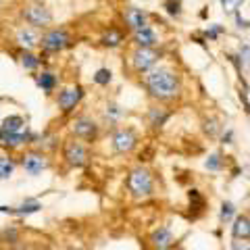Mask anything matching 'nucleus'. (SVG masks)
<instances>
[{"instance_id": "obj_1", "label": "nucleus", "mask_w": 250, "mask_h": 250, "mask_svg": "<svg viewBox=\"0 0 250 250\" xmlns=\"http://www.w3.org/2000/svg\"><path fill=\"white\" fill-rule=\"evenodd\" d=\"M148 88L154 94L156 98H175L177 96V80L171 71L165 69H159V71H152L148 75Z\"/></svg>"}, {"instance_id": "obj_2", "label": "nucleus", "mask_w": 250, "mask_h": 250, "mask_svg": "<svg viewBox=\"0 0 250 250\" xmlns=\"http://www.w3.org/2000/svg\"><path fill=\"white\" fill-rule=\"evenodd\" d=\"M127 188L136 198H144L152 194V177L146 169H134L127 177Z\"/></svg>"}, {"instance_id": "obj_3", "label": "nucleus", "mask_w": 250, "mask_h": 250, "mask_svg": "<svg viewBox=\"0 0 250 250\" xmlns=\"http://www.w3.org/2000/svg\"><path fill=\"white\" fill-rule=\"evenodd\" d=\"M19 167L25 171L27 175L36 177V175H40L42 171L48 169V159H46V154L42 150H25L19 159Z\"/></svg>"}, {"instance_id": "obj_4", "label": "nucleus", "mask_w": 250, "mask_h": 250, "mask_svg": "<svg viewBox=\"0 0 250 250\" xmlns=\"http://www.w3.org/2000/svg\"><path fill=\"white\" fill-rule=\"evenodd\" d=\"M62 159L67 161L69 167L80 169L88 163V148H85L82 142H75V140H69L62 146Z\"/></svg>"}, {"instance_id": "obj_5", "label": "nucleus", "mask_w": 250, "mask_h": 250, "mask_svg": "<svg viewBox=\"0 0 250 250\" xmlns=\"http://www.w3.org/2000/svg\"><path fill=\"white\" fill-rule=\"evenodd\" d=\"M23 19H25L29 25L36 29V27L48 25V23L52 21V15L42 2H31V4H27L25 9H23Z\"/></svg>"}, {"instance_id": "obj_6", "label": "nucleus", "mask_w": 250, "mask_h": 250, "mask_svg": "<svg viewBox=\"0 0 250 250\" xmlns=\"http://www.w3.org/2000/svg\"><path fill=\"white\" fill-rule=\"evenodd\" d=\"M42 48L46 52H59L65 46H69V34L65 29H50L48 34L42 38Z\"/></svg>"}, {"instance_id": "obj_7", "label": "nucleus", "mask_w": 250, "mask_h": 250, "mask_svg": "<svg viewBox=\"0 0 250 250\" xmlns=\"http://www.w3.org/2000/svg\"><path fill=\"white\" fill-rule=\"evenodd\" d=\"M82 96H83V92H82L80 85H75V88H65V90H61L57 104L62 113H71L75 108V104L82 100Z\"/></svg>"}, {"instance_id": "obj_8", "label": "nucleus", "mask_w": 250, "mask_h": 250, "mask_svg": "<svg viewBox=\"0 0 250 250\" xmlns=\"http://www.w3.org/2000/svg\"><path fill=\"white\" fill-rule=\"evenodd\" d=\"M34 142V136H29L27 131L23 134V131H19V134H2L0 131V148H4V150H19V148H23L25 144Z\"/></svg>"}, {"instance_id": "obj_9", "label": "nucleus", "mask_w": 250, "mask_h": 250, "mask_svg": "<svg viewBox=\"0 0 250 250\" xmlns=\"http://www.w3.org/2000/svg\"><path fill=\"white\" fill-rule=\"evenodd\" d=\"M96 131H98V127L90 117H80V119H75V123H73V134L82 140H94L96 138Z\"/></svg>"}, {"instance_id": "obj_10", "label": "nucleus", "mask_w": 250, "mask_h": 250, "mask_svg": "<svg viewBox=\"0 0 250 250\" xmlns=\"http://www.w3.org/2000/svg\"><path fill=\"white\" fill-rule=\"evenodd\" d=\"M17 244H21V229L15 223L4 225V228L0 229V246L9 250V248L17 246Z\"/></svg>"}, {"instance_id": "obj_11", "label": "nucleus", "mask_w": 250, "mask_h": 250, "mask_svg": "<svg viewBox=\"0 0 250 250\" xmlns=\"http://www.w3.org/2000/svg\"><path fill=\"white\" fill-rule=\"evenodd\" d=\"M136 146V136L131 134L129 129H121V131H117L115 138H113V148L117 152H129L131 148Z\"/></svg>"}, {"instance_id": "obj_12", "label": "nucleus", "mask_w": 250, "mask_h": 250, "mask_svg": "<svg viewBox=\"0 0 250 250\" xmlns=\"http://www.w3.org/2000/svg\"><path fill=\"white\" fill-rule=\"evenodd\" d=\"M150 242H152V246L156 250H167L173 246V233H171L167 228H159V229H154L152 231V236H150Z\"/></svg>"}, {"instance_id": "obj_13", "label": "nucleus", "mask_w": 250, "mask_h": 250, "mask_svg": "<svg viewBox=\"0 0 250 250\" xmlns=\"http://www.w3.org/2000/svg\"><path fill=\"white\" fill-rule=\"evenodd\" d=\"M15 38H17V42L23 46V50H31L34 46L40 44V36H38V31L34 27H21Z\"/></svg>"}, {"instance_id": "obj_14", "label": "nucleus", "mask_w": 250, "mask_h": 250, "mask_svg": "<svg viewBox=\"0 0 250 250\" xmlns=\"http://www.w3.org/2000/svg\"><path fill=\"white\" fill-rule=\"evenodd\" d=\"M154 62H156V52L150 50V48H140L134 54V65H136V69H140V71H146V69H150Z\"/></svg>"}, {"instance_id": "obj_15", "label": "nucleus", "mask_w": 250, "mask_h": 250, "mask_svg": "<svg viewBox=\"0 0 250 250\" xmlns=\"http://www.w3.org/2000/svg\"><path fill=\"white\" fill-rule=\"evenodd\" d=\"M17 167H19V163L11 154H0V182H9L15 175Z\"/></svg>"}, {"instance_id": "obj_16", "label": "nucleus", "mask_w": 250, "mask_h": 250, "mask_svg": "<svg viewBox=\"0 0 250 250\" xmlns=\"http://www.w3.org/2000/svg\"><path fill=\"white\" fill-rule=\"evenodd\" d=\"M23 125H25V119L21 115H9L6 119H2L0 131L2 134H19V131H23Z\"/></svg>"}, {"instance_id": "obj_17", "label": "nucleus", "mask_w": 250, "mask_h": 250, "mask_svg": "<svg viewBox=\"0 0 250 250\" xmlns=\"http://www.w3.org/2000/svg\"><path fill=\"white\" fill-rule=\"evenodd\" d=\"M13 208H15V217H29V215H34V213H40L42 205L38 200H34V198H27V200H23L21 205L13 207Z\"/></svg>"}, {"instance_id": "obj_18", "label": "nucleus", "mask_w": 250, "mask_h": 250, "mask_svg": "<svg viewBox=\"0 0 250 250\" xmlns=\"http://www.w3.org/2000/svg\"><path fill=\"white\" fill-rule=\"evenodd\" d=\"M231 233H233V238H238V240H250V219L244 215L238 217L236 221H233Z\"/></svg>"}, {"instance_id": "obj_19", "label": "nucleus", "mask_w": 250, "mask_h": 250, "mask_svg": "<svg viewBox=\"0 0 250 250\" xmlns=\"http://www.w3.org/2000/svg\"><path fill=\"white\" fill-rule=\"evenodd\" d=\"M125 21H127L136 31H140V29L146 27V17H144V13L138 11V9H129L127 13H125Z\"/></svg>"}, {"instance_id": "obj_20", "label": "nucleus", "mask_w": 250, "mask_h": 250, "mask_svg": "<svg viewBox=\"0 0 250 250\" xmlns=\"http://www.w3.org/2000/svg\"><path fill=\"white\" fill-rule=\"evenodd\" d=\"M19 61H21L23 69H27V71H36L38 65H40V59H38L31 50H23V52L19 54Z\"/></svg>"}, {"instance_id": "obj_21", "label": "nucleus", "mask_w": 250, "mask_h": 250, "mask_svg": "<svg viewBox=\"0 0 250 250\" xmlns=\"http://www.w3.org/2000/svg\"><path fill=\"white\" fill-rule=\"evenodd\" d=\"M136 42L142 46V48H148V46H152V44L156 42V36H154V31H150L148 27H144V29L136 31Z\"/></svg>"}, {"instance_id": "obj_22", "label": "nucleus", "mask_w": 250, "mask_h": 250, "mask_svg": "<svg viewBox=\"0 0 250 250\" xmlns=\"http://www.w3.org/2000/svg\"><path fill=\"white\" fill-rule=\"evenodd\" d=\"M38 85H40L46 94H50L54 90V85H57V77H54L52 73H48V71H44V73L38 75Z\"/></svg>"}, {"instance_id": "obj_23", "label": "nucleus", "mask_w": 250, "mask_h": 250, "mask_svg": "<svg viewBox=\"0 0 250 250\" xmlns=\"http://www.w3.org/2000/svg\"><path fill=\"white\" fill-rule=\"evenodd\" d=\"M103 44L104 46H111V48H115V46L121 44V34L117 29H108L106 34L103 36Z\"/></svg>"}, {"instance_id": "obj_24", "label": "nucleus", "mask_w": 250, "mask_h": 250, "mask_svg": "<svg viewBox=\"0 0 250 250\" xmlns=\"http://www.w3.org/2000/svg\"><path fill=\"white\" fill-rule=\"evenodd\" d=\"M94 82L100 83V85H106L111 82V71H108V69H98L96 75H94Z\"/></svg>"}, {"instance_id": "obj_25", "label": "nucleus", "mask_w": 250, "mask_h": 250, "mask_svg": "<svg viewBox=\"0 0 250 250\" xmlns=\"http://www.w3.org/2000/svg\"><path fill=\"white\" fill-rule=\"evenodd\" d=\"M233 213H236V208H233L231 202H225V205L221 207V219L223 221H229V219L233 217Z\"/></svg>"}, {"instance_id": "obj_26", "label": "nucleus", "mask_w": 250, "mask_h": 250, "mask_svg": "<svg viewBox=\"0 0 250 250\" xmlns=\"http://www.w3.org/2000/svg\"><path fill=\"white\" fill-rule=\"evenodd\" d=\"M207 167H208V169H213V171L221 167V161H219V156H217V154H213V156H210V159L207 161Z\"/></svg>"}, {"instance_id": "obj_27", "label": "nucleus", "mask_w": 250, "mask_h": 250, "mask_svg": "<svg viewBox=\"0 0 250 250\" xmlns=\"http://www.w3.org/2000/svg\"><path fill=\"white\" fill-rule=\"evenodd\" d=\"M242 61H244L246 67H250V46H246V48L242 50Z\"/></svg>"}, {"instance_id": "obj_28", "label": "nucleus", "mask_w": 250, "mask_h": 250, "mask_svg": "<svg viewBox=\"0 0 250 250\" xmlns=\"http://www.w3.org/2000/svg\"><path fill=\"white\" fill-rule=\"evenodd\" d=\"M9 250H38V248H34V246H31V244H23V242H21V244H17V246H13V248H9Z\"/></svg>"}, {"instance_id": "obj_29", "label": "nucleus", "mask_w": 250, "mask_h": 250, "mask_svg": "<svg viewBox=\"0 0 250 250\" xmlns=\"http://www.w3.org/2000/svg\"><path fill=\"white\" fill-rule=\"evenodd\" d=\"M73 250H90V248H83V246H77V248H73Z\"/></svg>"}, {"instance_id": "obj_30", "label": "nucleus", "mask_w": 250, "mask_h": 250, "mask_svg": "<svg viewBox=\"0 0 250 250\" xmlns=\"http://www.w3.org/2000/svg\"><path fill=\"white\" fill-rule=\"evenodd\" d=\"M248 250H250V248H248Z\"/></svg>"}]
</instances>
